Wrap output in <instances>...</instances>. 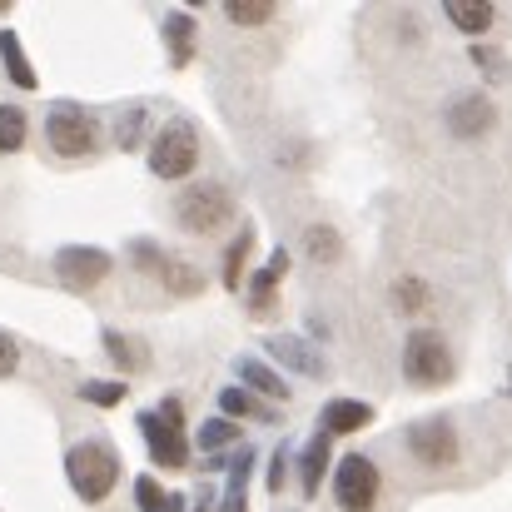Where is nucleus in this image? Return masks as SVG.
Masks as SVG:
<instances>
[{
    "label": "nucleus",
    "instance_id": "f257e3e1",
    "mask_svg": "<svg viewBox=\"0 0 512 512\" xmlns=\"http://www.w3.org/2000/svg\"><path fill=\"white\" fill-rule=\"evenodd\" d=\"M65 473H70V488L85 503H105L120 483V453L105 438H85L65 453Z\"/></svg>",
    "mask_w": 512,
    "mask_h": 512
},
{
    "label": "nucleus",
    "instance_id": "f03ea898",
    "mask_svg": "<svg viewBox=\"0 0 512 512\" xmlns=\"http://www.w3.org/2000/svg\"><path fill=\"white\" fill-rule=\"evenodd\" d=\"M458 363H453V348L438 329H413L408 343H403V378L413 388H443L453 383Z\"/></svg>",
    "mask_w": 512,
    "mask_h": 512
},
{
    "label": "nucleus",
    "instance_id": "7ed1b4c3",
    "mask_svg": "<svg viewBox=\"0 0 512 512\" xmlns=\"http://www.w3.org/2000/svg\"><path fill=\"white\" fill-rule=\"evenodd\" d=\"M229 214H234V194H229L224 184H214V179L189 184V189L174 199V219H179V229H189V234H214V229L229 224Z\"/></svg>",
    "mask_w": 512,
    "mask_h": 512
},
{
    "label": "nucleus",
    "instance_id": "20e7f679",
    "mask_svg": "<svg viewBox=\"0 0 512 512\" xmlns=\"http://www.w3.org/2000/svg\"><path fill=\"white\" fill-rule=\"evenodd\" d=\"M140 433H145V448L160 468H184L189 463V443H184V403L165 398L160 413H140Z\"/></svg>",
    "mask_w": 512,
    "mask_h": 512
},
{
    "label": "nucleus",
    "instance_id": "39448f33",
    "mask_svg": "<svg viewBox=\"0 0 512 512\" xmlns=\"http://www.w3.org/2000/svg\"><path fill=\"white\" fill-rule=\"evenodd\" d=\"M45 140L55 155L65 160H80V155H95L100 150V120L85 110V105H55L45 115Z\"/></svg>",
    "mask_w": 512,
    "mask_h": 512
},
{
    "label": "nucleus",
    "instance_id": "423d86ee",
    "mask_svg": "<svg viewBox=\"0 0 512 512\" xmlns=\"http://www.w3.org/2000/svg\"><path fill=\"white\" fill-rule=\"evenodd\" d=\"M199 165V135L189 120H170L155 145H150V174L155 179H184V174Z\"/></svg>",
    "mask_w": 512,
    "mask_h": 512
},
{
    "label": "nucleus",
    "instance_id": "0eeeda50",
    "mask_svg": "<svg viewBox=\"0 0 512 512\" xmlns=\"http://www.w3.org/2000/svg\"><path fill=\"white\" fill-rule=\"evenodd\" d=\"M378 488H383V473H378V463L363 458V453H348L339 468H334V503H339L343 512H373Z\"/></svg>",
    "mask_w": 512,
    "mask_h": 512
},
{
    "label": "nucleus",
    "instance_id": "6e6552de",
    "mask_svg": "<svg viewBox=\"0 0 512 512\" xmlns=\"http://www.w3.org/2000/svg\"><path fill=\"white\" fill-rule=\"evenodd\" d=\"M408 453L418 458V463H428V468H448V463H458V428L443 418V413H433V418H418L413 428H408Z\"/></svg>",
    "mask_w": 512,
    "mask_h": 512
},
{
    "label": "nucleus",
    "instance_id": "1a4fd4ad",
    "mask_svg": "<svg viewBox=\"0 0 512 512\" xmlns=\"http://www.w3.org/2000/svg\"><path fill=\"white\" fill-rule=\"evenodd\" d=\"M130 259L145 269V274H155L170 294H184V299H194L199 289H204V274L194 269V264H179V259H170V254H160L150 239H135V249H130Z\"/></svg>",
    "mask_w": 512,
    "mask_h": 512
},
{
    "label": "nucleus",
    "instance_id": "9d476101",
    "mask_svg": "<svg viewBox=\"0 0 512 512\" xmlns=\"http://www.w3.org/2000/svg\"><path fill=\"white\" fill-rule=\"evenodd\" d=\"M110 269H115V259L105 249H90V244H65L55 254V274L65 289H95L110 279Z\"/></svg>",
    "mask_w": 512,
    "mask_h": 512
},
{
    "label": "nucleus",
    "instance_id": "9b49d317",
    "mask_svg": "<svg viewBox=\"0 0 512 512\" xmlns=\"http://www.w3.org/2000/svg\"><path fill=\"white\" fill-rule=\"evenodd\" d=\"M448 130L458 135V140H483L493 125H498V105L483 95V90H468V95H458L453 105H448Z\"/></svg>",
    "mask_w": 512,
    "mask_h": 512
},
{
    "label": "nucleus",
    "instance_id": "f8f14e48",
    "mask_svg": "<svg viewBox=\"0 0 512 512\" xmlns=\"http://www.w3.org/2000/svg\"><path fill=\"white\" fill-rule=\"evenodd\" d=\"M264 348H269V358L289 363L294 373H309V378H324V373H329L324 353H319V348H309L304 339H294V334H274V339H264Z\"/></svg>",
    "mask_w": 512,
    "mask_h": 512
},
{
    "label": "nucleus",
    "instance_id": "ddd939ff",
    "mask_svg": "<svg viewBox=\"0 0 512 512\" xmlns=\"http://www.w3.org/2000/svg\"><path fill=\"white\" fill-rule=\"evenodd\" d=\"M368 423H373V408H368L363 398H334V403H324L319 433H324V438H348V433H358V428H368Z\"/></svg>",
    "mask_w": 512,
    "mask_h": 512
},
{
    "label": "nucleus",
    "instance_id": "4468645a",
    "mask_svg": "<svg viewBox=\"0 0 512 512\" xmlns=\"http://www.w3.org/2000/svg\"><path fill=\"white\" fill-rule=\"evenodd\" d=\"M443 15H448V25L463 30V35H488L493 20H498V5H493V0H448Z\"/></svg>",
    "mask_w": 512,
    "mask_h": 512
},
{
    "label": "nucleus",
    "instance_id": "2eb2a0df",
    "mask_svg": "<svg viewBox=\"0 0 512 512\" xmlns=\"http://www.w3.org/2000/svg\"><path fill=\"white\" fill-rule=\"evenodd\" d=\"M329 438L324 433H314L309 438V448H304V458H299V488H304V498H314L319 488H324V473H329Z\"/></svg>",
    "mask_w": 512,
    "mask_h": 512
},
{
    "label": "nucleus",
    "instance_id": "dca6fc26",
    "mask_svg": "<svg viewBox=\"0 0 512 512\" xmlns=\"http://www.w3.org/2000/svg\"><path fill=\"white\" fill-rule=\"evenodd\" d=\"M284 269H289V254L279 249V254H274V259H269V264H264L254 279H249V309H254V314H264V309L274 304V289H279Z\"/></svg>",
    "mask_w": 512,
    "mask_h": 512
},
{
    "label": "nucleus",
    "instance_id": "f3484780",
    "mask_svg": "<svg viewBox=\"0 0 512 512\" xmlns=\"http://www.w3.org/2000/svg\"><path fill=\"white\" fill-rule=\"evenodd\" d=\"M234 368H239L244 388H254V393H264V398H279V403L289 398V383H284V378H279L269 363H259V358H239Z\"/></svg>",
    "mask_w": 512,
    "mask_h": 512
},
{
    "label": "nucleus",
    "instance_id": "a211bd4d",
    "mask_svg": "<svg viewBox=\"0 0 512 512\" xmlns=\"http://www.w3.org/2000/svg\"><path fill=\"white\" fill-rule=\"evenodd\" d=\"M249 468H254V448L244 443V448L229 458V488H224V508H219V512H249V498H244Z\"/></svg>",
    "mask_w": 512,
    "mask_h": 512
},
{
    "label": "nucleus",
    "instance_id": "6ab92c4d",
    "mask_svg": "<svg viewBox=\"0 0 512 512\" xmlns=\"http://www.w3.org/2000/svg\"><path fill=\"white\" fill-rule=\"evenodd\" d=\"M304 254L314 259V264H339L343 259V239L334 224H309L304 229Z\"/></svg>",
    "mask_w": 512,
    "mask_h": 512
},
{
    "label": "nucleus",
    "instance_id": "aec40b11",
    "mask_svg": "<svg viewBox=\"0 0 512 512\" xmlns=\"http://www.w3.org/2000/svg\"><path fill=\"white\" fill-rule=\"evenodd\" d=\"M165 45H170L174 65H189L194 60V15H184V10L165 15Z\"/></svg>",
    "mask_w": 512,
    "mask_h": 512
},
{
    "label": "nucleus",
    "instance_id": "412c9836",
    "mask_svg": "<svg viewBox=\"0 0 512 512\" xmlns=\"http://www.w3.org/2000/svg\"><path fill=\"white\" fill-rule=\"evenodd\" d=\"M0 60H5V70H10V80L20 90H35V70H30V60H25V50H20V40L10 30L0 35Z\"/></svg>",
    "mask_w": 512,
    "mask_h": 512
},
{
    "label": "nucleus",
    "instance_id": "4be33fe9",
    "mask_svg": "<svg viewBox=\"0 0 512 512\" xmlns=\"http://www.w3.org/2000/svg\"><path fill=\"white\" fill-rule=\"evenodd\" d=\"M428 299H433V294H428L423 279H398V284H393V309H398L403 319H418V314L428 309Z\"/></svg>",
    "mask_w": 512,
    "mask_h": 512
},
{
    "label": "nucleus",
    "instance_id": "5701e85b",
    "mask_svg": "<svg viewBox=\"0 0 512 512\" xmlns=\"http://www.w3.org/2000/svg\"><path fill=\"white\" fill-rule=\"evenodd\" d=\"M105 353L115 358V363H125V368H145L150 363V348L140 339H130V334H115V329H105Z\"/></svg>",
    "mask_w": 512,
    "mask_h": 512
},
{
    "label": "nucleus",
    "instance_id": "b1692460",
    "mask_svg": "<svg viewBox=\"0 0 512 512\" xmlns=\"http://www.w3.org/2000/svg\"><path fill=\"white\" fill-rule=\"evenodd\" d=\"M224 15H229V25H269L274 20V0H229L224 5Z\"/></svg>",
    "mask_w": 512,
    "mask_h": 512
},
{
    "label": "nucleus",
    "instance_id": "393cba45",
    "mask_svg": "<svg viewBox=\"0 0 512 512\" xmlns=\"http://www.w3.org/2000/svg\"><path fill=\"white\" fill-rule=\"evenodd\" d=\"M249 249H254V229L244 224L239 229V239L229 244V254H224V284L229 289H239V279H244V259H249Z\"/></svg>",
    "mask_w": 512,
    "mask_h": 512
},
{
    "label": "nucleus",
    "instance_id": "a878e982",
    "mask_svg": "<svg viewBox=\"0 0 512 512\" xmlns=\"http://www.w3.org/2000/svg\"><path fill=\"white\" fill-rule=\"evenodd\" d=\"M219 408H224L229 423H234V418H269V408H259L249 388H224V393H219Z\"/></svg>",
    "mask_w": 512,
    "mask_h": 512
},
{
    "label": "nucleus",
    "instance_id": "bb28decb",
    "mask_svg": "<svg viewBox=\"0 0 512 512\" xmlns=\"http://www.w3.org/2000/svg\"><path fill=\"white\" fill-rule=\"evenodd\" d=\"M229 443H239V428H234L229 418H214V423H204V428H199V448H204L209 458H219Z\"/></svg>",
    "mask_w": 512,
    "mask_h": 512
},
{
    "label": "nucleus",
    "instance_id": "cd10ccee",
    "mask_svg": "<svg viewBox=\"0 0 512 512\" xmlns=\"http://www.w3.org/2000/svg\"><path fill=\"white\" fill-rule=\"evenodd\" d=\"M25 145V110L0 105V155H15Z\"/></svg>",
    "mask_w": 512,
    "mask_h": 512
},
{
    "label": "nucleus",
    "instance_id": "c85d7f7f",
    "mask_svg": "<svg viewBox=\"0 0 512 512\" xmlns=\"http://www.w3.org/2000/svg\"><path fill=\"white\" fill-rule=\"evenodd\" d=\"M80 398L95 403V408H115V403H125V383H105V378H95V383L80 388Z\"/></svg>",
    "mask_w": 512,
    "mask_h": 512
},
{
    "label": "nucleus",
    "instance_id": "c756f323",
    "mask_svg": "<svg viewBox=\"0 0 512 512\" xmlns=\"http://www.w3.org/2000/svg\"><path fill=\"white\" fill-rule=\"evenodd\" d=\"M135 498H140V512H165V503H170L155 478H140V483H135Z\"/></svg>",
    "mask_w": 512,
    "mask_h": 512
},
{
    "label": "nucleus",
    "instance_id": "7c9ffc66",
    "mask_svg": "<svg viewBox=\"0 0 512 512\" xmlns=\"http://www.w3.org/2000/svg\"><path fill=\"white\" fill-rule=\"evenodd\" d=\"M140 130H145V105H135V110L120 120V150H135V145H140Z\"/></svg>",
    "mask_w": 512,
    "mask_h": 512
},
{
    "label": "nucleus",
    "instance_id": "2f4dec72",
    "mask_svg": "<svg viewBox=\"0 0 512 512\" xmlns=\"http://www.w3.org/2000/svg\"><path fill=\"white\" fill-rule=\"evenodd\" d=\"M15 363H20V348L10 334H0V378H10L15 373Z\"/></svg>",
    "mask_w": 512,
    "mask_h": 512
},
{
    "label": "nucleus",
    "instance_id": "473e14b6",
    "mask_svg": "<svg viewBox=\"0 0 512 512\" xmlns=\"http://www.w3.org/2000/svg\"><path fill=\"white\" fill-rule=\"evenodd\" d=\"M284 473H289V453L279 448V453H274V463H269V493H279V488H284Z\"/></svg>",
    "mask_w": 512,
    "mask_h": 512
},
{
    "label": "nucleus",
    "instance_id": "72a5a7b5",
    "mask_svg": "<svg viewBox=\"0 0 512 512\" xmlns=\"http://www.w3.org/2000/svg\"><path fill=\"white\" fill-rule=\"evenodd\" d=\"M165 512H184V498H179V493H170V503H165Z\"/></svg>",
    "mask_w": 512,
    "mask_h": 512
},
{
    "label": "nucleus",
    "instance_id": "f704fd0d",
    "mask_svg": "<svg viewBox=\"0 0 512 512\" xmlns=\"http://www.w3.org/2000/svg\"><path fill=\"white\" fill-rule=\"evenodd\" d=\"M508 393H512V363H508Z\"/></svg>",
    "mask_w": 512,
    "mask_h": 512
},
{
    "label": "nucleus",
    "instance_id": "c9c22d12",
    "mask_svg": "<svg viewBox=\"0 0 512 512\" xmlns=\"http://www.w3.org/2000/svg\"><path fill=\"white\" fill-rule=\"evenodd\" d=\"M0 10H5V0H0Z\"/></svg>",
    "mask_w": 512,
    "mask_h": 512
}]
</instances>
